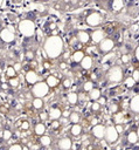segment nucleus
Masks as SVG:
<instances>
[{"label":"nucleus","mask_w":139,"mask_h":150,"mask_svg":"<svg viewBox=\"0 0 139 150\" xmlns=\"http://www.w3.org/2000/svg\"><path fill=\"white\" fill-rule=\"evenodd\" d=\"M40 144L43 146H48L51 144V137L47 136V135H42L40 136Z\"/></svg>","instance_id":"b1692460"},{"label":"nucleus","mask_w":139,"mask_h":150,"mask_svg":"<svg viewBox=\"0 0 139 150\" xmlns=\"http://www.w3.org/2000/svg\"><path fill=\"white\" fill-rule=\"evenodd\" d=\"M67 98H68V102H69L70 104H72V105L78 102V100H77V94H76V93H69V94L67 95Z\"/></svg>","instance_id":"bb28decb"},{"label":"nucleus","mask_w":139,"mask_h":150,"mask_svg":"<svg viewBox=\"0 0 139 150\" xmlns=\"http://www.w3.org/2000/svg\"><path fill=\"white\" fill-rule=\"evenodd\" d=\"M100 96H102V93H100V90H99L98 88H93V89H91V90L89 91V97H90V100H92V101H97Z\"/></svg>","instance_id":"a211bd4d"},{"label":"nucleus","mask_w":139,"mask_h":150,"mask_svg":"<svg viewBox=\"0 0 139 150\" xmlns=\"http://www.w3.org/2000/svg\"><path fill=\"white\" fill-rule=\"evenodd\" d=\"M77 40L81 43H88L90 41V35L85 30H79V32H77Z\"/></svg>","instance_id":"2eb2a0df"},{"label":"nucleus","mask_w":139,"mask_h":150,"mask_svg":"<svg viewBox=\"0 0 139 150\" xmlns=\"http://www.w3.org/2000/svg\"><path fill=\"white\" fill-rule=\"evenodd\" d=\"M132 79H133V81L137 83L138 81H139V70H138V68H135L134 70H133V73H132V76H131Z\"/></svg>","instance_id":"473e14b6"},{"label":"nucleus","mask_w":139,"mask_h":150,"mask_svg":"<svg viewBox=\"0 0 139 150\" xmlns=\"http://www.w3.org/2000/svg\"><path fill=\"white\" fill-rule=\"evenodd\" d=\"M71 86V81L69 80V79H65L64 81H63V87L64 88H69Z\"/></svg>","instance_id":"a19ab883"},{"label":"nucleus","mask_w":139,"mask_h":150,"mask_svg":"<svg viewBox=\"0 0 139 150\" xmlns=\"http://www.w3.org/2000/svg\"><path fill=\"white\" fill-rule=\"evenodd\" d=\"M104 137H105L107 143H114L119 138V134L116 131L113 125H109L104 130Z\"/></svg>","instance_id":"423d86ee"},{"label":"nucleus","mask_w":139,"mask_h":150,"mask_svg":"<svg viewBox=\"0 0 139 150\" xmlns=\"http://www.w3.org/2000/svg\"><path fill=\"white\" fill-rule=\"evenodd\" d=\"M0 38L4 42L6 43H9V42H13L14 39H15V33L12 28H4L1 32H0Z\"/></svg>","instance_id":"6e6552de"},{"label":"nucleus","mask_w":139,"mask_h":150,"mask_svg":"<svg viewBox=\"0 0 139 150\" xmlns=\"http://www.w3.org/2000/svg\"><path fill=\"white\" fill-rule=\"evenodd\" d=\"M2 5H4V1H2V0H0V6H2Z\"/></svg>","instance_id":"5fc2aeb1"},{"label":"nucleus","mask_w":139,"mask_h":150,"mask_svg":"<svg viewBox=\"0 0 139 150\" xmlns=\"http://www.w3.org/2000/svg\"><path fill=\"white\" fill-rule=\"evenodd\" d=\"M41 118H47V114H41Z\"/></svg>","instance_id":"3c124183"},{"label":"nucleus","mask_w":139,"mask_h":150,"mask_svg":"<svg viewBox=\"0 0 139 150\" xmlns=\"http://www.w3.org/2000/svg\"><path fill=\"white\" fill-rule=\"evenodd\" d=\"M125 150H132V149H130V148H128V149H125Z\"/></svg>","instance_id":"6e6d98bb"},{"label":"nucleus","mask_w":139,"mask_h":150,"mask_svg":"<svg viewBox=\"0 0 139 150\" xmlns=\"http://www.w3.org/2000/svg\"><path fill=\"white\" fill-rule=\"evenodd\" d=\"M2 88H4V89H7V88H8V86H7V84H2Z\"/></svg>","instance_id":"603ef678"},{"label":"nucleus","mask_w":139,"mask_h":150,"mask_svg":"<svg viewBox=\"0 0 139 150\" xmlns=\"http://www.w3.org/2000/svg\"><path fill=\"white\" fill-rule=\"evenodd\" d=\"M44 53L49 59L58 57L63 52V40L58 35H50L44 40L43 43Z\"/></svg>","instance_id":"f257e3e1"},{"label":"nucleus","mask_w":139,"mask_h":150,"mask_svg":"<svg viewBox=\"0 0 139 150\" xmlns=\"http://www.w3.org/2000/svg\"><path fill=\"white\" fill-rule=\"evenodd\" d=\"M79 120H81V117H79V114H78V112L72 111V112L69 114V121H70L72 124H77V123L79 122Z\"/></svg>","instance_id":"5701e85b"},{"label":"nucleus","mask_w":139,"mask_h":150,"mask_svg":"<svg viewBox=\"0 0 139 150\" xmlns=\"http://www.w3.org/2000/svg\"><path fill=\"white\" fill-rule=\"evenodd\" d=\"M82 125L79 124V123H77V124H72V127L70 128V132H71V135L72 136H79L81 134H82Z\"/></svg>","instance_id":"aec40b11"},{"label":"nucleus","mask_w":139,"mask_h":150,"mask_svg":"<svg viewBox=\"0 0 139 150\" xmlns=\"http://www.w3.org/2000/svg\"><path fill=\"white\" fill-rule=\"evenodd\" d=\"M48 91H49V87L46 84L44 81H40V82L33 84L32 94L35 96V98H42L43 100V97L48 95Z\"/></svg>","instance_id":"7ed1b4c3"},{"label":"nucleus","mask_w":139,"mask_h":150,"mask_svg":"<svg viewBox=\"0 0 139 150\" xmlns=\"http://www.w3.org/2000/svg\"><path fill=\"white\" fill-rule=\"evenodd\" d=\"M130 110L134 114H138L139 111V95H134L131 100H130Z\"/></svg>","instance_id":"ddd939ff"},{"label":"nucleus","mask_w":139,"mask_h":150,"mask_svg":"<svg viewBox=\"0 0 139 150\" xmlns=\"http://www.w3.org/2000/svg\"><path fill=\"white\" fill-rule=\"evenodd\" d=\"M91 109H92V111H98V110L100 109V104H99L97 101H95V102L91 104Z\"/></svg>","instance_id":"f704fd0d"},{"label":"nucleus","mask_w":139,"mask_h":150,"mask_svg":"<svg viewBox=\"0 0 139 150\" xmlns=\"http://www.w3.org/2000/svg\"><path fill=\"white\" fill-rule=\"evenodd\" d=\"M107 79H109L110 82H113V83H118V82L123 81L124 71H123L121 67L114 66V67L110 68V70L107 71Z\"/></svg>","instance_id":"20e7f679"},{"label":"nucleus","mask_w":139,"mask_h":150,"mask_svg":"<svg viewBox=\"0 0 139 150\" xmlns=\"http://www.w3.org/2000/svg\"><path fill=\"white\" fill-rule=\"evenodd\" d=\"M8 150H22V146L20 144H12L8 148Z\"/></svg>","instance_id":"e433bc0d"},{"label":"nucleus","mask_w":139,"mask_h":150,"mask_svg":"<svg viewBox=\"0 0 139 150\" xmlns=\"http://www.w3.org/2000/svg\"><path fill=\"white\" fill-rule=\"evenodd\" d=\"M113 47H114V41L112 39H110V38H104L99 42V50L102 53H104V54L111 52L113 49Z\"/></svg>","instance_id":"0eeeda50"},{"label":"nucleus","mask_w":139,"mask_h":150,"mask_svg":"<svg viewBox=\"0 0 139 150\" xmlns=\"http://www.w3.org/2000/svg\"><path fill=\"white\" fill-rule=\"evenodd\" d=\"M111 7H112V9L113 11H120L123 7H124V2L121 1V0H114V1H112V4H111Z\"/></svg>","instance_id":"a878e982"},{"label":"nucleus","mask_w":139,"mask_h":150,"mask_svg":"<svg viewBox=\"0 0 139 150\" xmlns=\"http://www.w3.org/2000/svg\"><path fill=\"white\" fill-rule=\"evenodd\" d=\"M118 109H119V108H118V104H117V103H111V104H110V111H111V112H117Z\"/></svg>","instance_id":"c9c22d12"},{"label":"nucleus","mask_w":139,"mask_h":150,"mask_svg":"<svg viewBox=\"0 0 139 150\" xmlns=\"http://www.w3.org/2000/svg\"><path fill=\"white\" fill-rule=\"evenodd\" d=\"M104 130H105V127L104 125H102V124H95L93 127H92V135L96 137V138H98V139H102V138H104Z\"/></svg>","instance_id":"9b49d317"},{"label":"nucleus","mask_w":139,"mask_h":150,"mask_svg":"<svg viewBox=\"0 0 139 150\" xmlns=\"http://www.w3.org/2000/svg\"><path fill=\"white\" fill-rule=\"evenodd\" d=\"M22 150H28V148L27 146H22Z\"/></svg>","instance_id":"864d4df0"},{"label":"nucleus","mask_w":139,"mask_h":150,"mask_svg":"<svg viewBox=\"0 0 139 150\" xmlns=\"http://www.w3.org/2000/svg\"><path fill=\"white\" fill-rule=\"evenodd\" d=\"M18 28H19V32L26 36V38H32L34 36L35 32H36V27H35V23L33 20H29V19H25V20H21L18 25Z\"/></svg>","instance_id":"f03ea898"},{"label":"nucleus","mask_w":139,"mask_h":150,"mask_svg":"<svg viewBox=\"0 0 139 150\" xmlns=\"http://www.w3.org/2000/svg\"><path fill=\"white\" fill-rule=\"evenodd\" d=\"M56 28V23H50L49 25V29H55Z\"/></svg>","instance_id":"8fccbe9b"},{"label":"nucleus","mask_w":139,"mask_h":150,"mask_svg":"<svg viewBox=\"0 0 139 150\" xmlns=\"http://www.w3.org/2000/svg\"><path fill=\"white\" fill-rule=\"evenodd\" d=\"M60 68H61V69H65V68H67V63H65V62H62V63L60 64Z\"/></svg>","instance_id":"de8ad7c7"},{"label":"nucleus","mask_w":139,"mask_h":150,"mask_svg":"<svg viewBox=\"0 0 139 150\" xmlns=\"http://www.w3.org/2000/svg\"><path fill=\"white\" fill-rule=\"evenodd\" d=\"M92 57L91 56H89V55H86V56H84L83 59H82V61L79 62L81 63V67L83 68V69H90L91 67H92Z\"/></svg>","instance_id":"dca6fc26"},{"label":"nucleus","mask_w":139,"mask_h":150,"mask_svg":"<svg viewBox=\"0 0 139 150\" xmlns=\"http://www.w3.org/2000/svg\"><path fill=\"white\" fill-rule=\"evenodd\" d=\"M127 142L130 144H137V142H138V132L134 131V130L130 131L127 134Z\"/></svg>","instance_id":"6ab92c4d"},{"label":"nucleus","mask_w":139,"mask_h":150,"mask_svg":"<svg viewBox=\"0 0 139 150\" xmlns=\"http://www.w3.org/2000/svg\"><path fill=\"white\" fill-rule=\"evenodd\" d=\"M57 146L61 150H70L72 146V141L69 137H63L61 139H58L57 142Z\"/></svg>","instance_id":"9d476101"},{"label":"nucleus","mask_w":139,"mask_h":150,"mask_svg":"<svg viewBox=\"0 0 139 150\" xmlns=\"http://www.w3.org/2000/svg\"><path fill=\"white\" fill-rule=\"evenodd\" d=\"M104 38H105V34H104V30L103 29H96V30H93L92 34H91V36H90V39H92V41L96 42V43H99Z\"/></svg>","instance_id":"f8f14e48"},{"label":"nucleus","mask_w":139,"mask_h":150,"mask_svg":"<svg viewBox=\"0 0 139 150\" xmlns=\"http://www.w3.org/2000/svg\"><path fill=\"white\" fill-rule=\"evenodd\" d=\"M25 80L28 84H35L39 82V75L35 70H28L25 75Z\"/></svg>","instance_id":"1a4fd4ad"},{"label":"nucleus","mask_w":139,"mask_h":150,"mask_svg":"<svg viewBox=\"0 0 139 150\" xmlns=\"http://www.w3.org/2000/svg\"><path fill=\"white\" fill-rule=\"evenodd\" d=\"M97 102H98V103H99V104L102 105V104H104V103L106 102V98H105V97H102V96H100V97H99V98L97 100Z\"/></svg>","instance_id":"a18cd8bd"},{"label":"nucleus","mask_w":139,"mask_h":150,"mask_svg":"<svg viewBox=\"0 0 139 150\" xmlns=\"http://www.w3.org/2000/svg\"><path fill=\"white\" fill-rule=\"evenodd\" d=\"M134 57H135V60L139 59V48L138 47H135V49H134Z\"/></svg>","instance_id":"49530a36"},{"label":"nucleus","mask_w":139,"mask_h":150,"mask_svg":"<svg viewBox=\"0 0 139 150\" xmlns=\"http://www.w3.org/2000/svg\"><path fill=\"white\" fill-rule=\"evenodd\" d=\"M83 89H84V91H90L91 89H93V83H92L91 81L85 82V83L83 84Z\"/></svg>","instance_id":"2f4dec72"},{"label":"nucleus","mask_w":139,"mask_h":150,"mask_svg":"<svg viewBox=\"0 0 139 150\" xmlns=\"http://www.w3.org/2000/svg\"><path fill=\"white\" fill-rule=\"evenodd\" d=\"M114 129H116V131H117L118 134H121V132L124 131V127H123L121 124H116V125H114Z\"/></svg>","instance_id":"58836bf2"},{"label":"nucleus","mask_w":139,"mask_h":150,"mask_svg":"<svg viewBox=\"0 0 139 150\" xmlns=\"http://www.w3.org/2000/svg\"><path fill=\"white\" fill-rule=\"evenodd\" d=\"M69 114H70L69 111H64V112H62V116L65 118V117H69Z\"/></svg>","instance_id":"09e8293b"},{"label":"nucleus","mask_w":139,"mask_h":150,"mask_svg":"<svg viewBox=\"0 0 139 150\" xmlns=\"http://www.w3.org/2000/svg\"><path fill=\"white\" fill-rule=\"evenodd\" d=\"M48 117L53 121H58L62 117V110L60 108H51L48 112Z\"/></svg>","instance_id":"4468645a"},{"label":"nucleus","mask_w":139,"mask_h":150,"mask_svg":"<svg viewBox=\"0 0 139 150\" xmlns=\"http://www.w3.org/2000/svg\"><path fill=\"white\" fill-rule=\"evenodd\" d=\"M46 84L49 87V88H55L56 86H57V83H58V80H57V77L56 76H54V75H49L47 79H46Z\"/></svg>","instance_id":"f3484780"},{"label":"nucleus","mask_w":139,"mask_h":150,"mask_svg":"<svg viewBox=\"0 0 139 150\" xmlns=\"http://www.w3.org/2000/svg\"><path fill=\"white\" fill-rule=\"evenodd\" d=\"M51 127H53V129H57L60 127V122L58 121H53L51 122Z\"/></svg>","instance_id":"c03bdc74"},{"label":"nucleus","mask_w":139,"mask_h":150,"mask_svg":"<svg viewBox=\"0 0 139 150\" xmlns=\"http://www.w3.org/2000/svg\"><path fill=\"white\" fill-rule=\"evenodd\" d=\"M12 67H13V69L15 70V73L20 71V70H21V68H22V67H21V63H20V62H16V63H14V66H12Z\"/></svg>","instance_id":"4c0bfd02"},{"label":"nucleus","mask_w":139,"mask_h":150,"mask_svg":"<svg viewBox=\"0 0 139 150\" xmlns=\"http://www.w3.org/2000/svg\"><path fill=\"white\" fill-rule=\"evenodd\" d=\"M6 75H7L9 79H11V77H15L16 73H15V70L13 69V67H12V66L7 68V70H6Z\"/></svg>","instance_id":"c756f323"},{"label":"nucleus","mask_w":139,"mask_h":150,"mask_svg":"<svg viewBox=\"0 0 139 150\" xmlns=\"http://www.w3.org/2000/svg\"><path fill=\"white\" fill-rule=\"evenodd\" d=\"M8 84H9V87H13V88H15V87H18L19 86V77H11L9 80H8Z\"/></svg>","instance_id":"cd10ccee"},{"label":"nucleus","mask_w":139,"mask_h":150,"mask_svg":"<svg viewBox=\"0 0 139 150\" xmlns=\"http://www.w3.org/2000/svg\"><path fill=\"white\" fill-rule=\"evenodd\" d=\"M77 100H78V101H85V100H86V97H85V94H84V93L77 94Z\"/></svg>","instance_id":"79ce46f5"},{"label":"nucleus","mask_w":139,"mask_h":150,"mask_svg":"<svg viewBox=\"0 0 139 150\" xmlns=\"http://www.w3.org/2000/svg\"><path fill=\"white\" fill-rule=\"evenodd\" d=\"M25 56H26V59H27L28 61H32V60L34 59V52H32V50H27L26 54H25Z\"/></svg>","instance_id":"72a5a7b5"},{"label":"nucleus","mask_w":139,"mask_h":150,"mask_svg":"<svg viewBox=\"0 0 139 150\" xmlns=\"http://www.w3.org/2000/svg\"><path fill=\"white\" fill-rule=\"evenodd\" d=\"M84 56H85V55H84V53H83L82 50H76V52L72 54V56H71V57H72V61H74V62L79 63Z\"/></svg>","instance_id":"412c9836"},{"label":"nucleus","mask_w":139,"mask_h":150,"mask_svg":"<svg viewBox=\"0 0 139 150\" xmlns=\"http://www.w3.org/2000/svg\"><path fill=\"white\" fill-rule=\"evenodd\" d=\"M128 61H130V57H128V55H126V54L121 55V62H124V63H127Z\"/></svg>","instance_id":"37998d69"},{"label":"nucleus","mask_w":139,"mask_h":150,"mask_svg":"<svg viewBox=\"0 0 139 150\" xmlns=\"http://www.w3.org/2000/svg\"><path fill=\"white\" fill-rule=\"evenodd\" d=\"M134 84H135V82L133 81V79H132L131 76H128V77H126V79H125V86H126V87L132 88Z\"/></svg>","instance_id":"7c9ffc66"},{"label":"nucleus","mask_w":139,"mask_h":150,"mask_svg":"<svg viewBox=\"0 0 139 150\" xmlns=\"http://www.w3.org/2000/svg\"><path fill=\"white\" fill-rule=\"evenodd\" d=\"M29 128V122L28 121H22V123H21V129L22 130H27Z\"/></svg>","instance_id":"ea45409f"},{"label":"nucleus","mask_w":139,"mask_h":150,"mask_svg":"<svg viewBox=\"0 0 139 150\" xmlns=\"http://www.w3.org/2000/svg\"><path fill=\"white\" fill-rule=\"evenodd\" d=\"M34 131H35L36 135L42 136V135H44V132H46V125H44L43 123H37V124L35 125V128H34Z\"/></svg>","instance_id":"4be33fe9"},{"label":"nucleus","mask_w":139,"mask_h":150,"mask_svg":"<svg viewBox=\"0 0 139 150\" xmlns=\"http://www.w3.org/2000/svg\"><path fill=\"white\" fill-rule=\"evenodd\" d=\"M11 137H12V131H11V130L6 129V130L2 131V139H4V141H8Z\"/></svg>","instance_id":"c85d7f7f"},{"label":"nucleus","mask_w":139,"mask_h":150,"mask_svg":"<svg viewBox=\"0 0 139 150\" xmlns=\"http://www.w3.org/2000/svg\"><path fill=\"white\" fill-rule=\"evenodd\" d=\"M32 105H33L35 109L40 110V109H42V108H43L44 102H43V100H42V98H34V100H33V102H32Z\"/></svg>","instance_id":"393cba45"},{"label":"nucleus","mask_w":139,"mask_h":150,"mask_svg":"<svg viewBox=\"0 0 139 150\" xmlns=\"http://www.w3.org/2000/svg\"><path fill=\"white\" fill-rule=\"evenodd\" d=\"M103 21V16L99 12H92L90 13L86 18H85V22L86 25L91 26V27H96V26H99Z\"/></svg>","instance_id":"39448f33"}]
</instances>
